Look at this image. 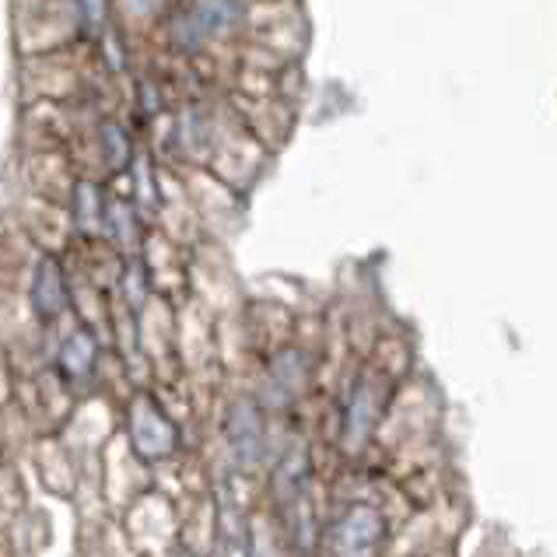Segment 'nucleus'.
Wrapping results in <instances>:
<instances>
[{"label":"nucleus","instance_id":"nucleus-10","mask_svg":"<svg viewBox=\"0 0 557 557\" xmlns=\"http://www.w3.org/2000/svg\"><path fill=\"white\" fill-rule=\"evenodd\" d=\"M77 8H82L88 28H99L102 25V18H106V4H102V0H77Z\"/></svg>","mask_w":557,"mask_h":557},{"label":"nucleus","instance_id":"nucleus-5","mask_svg":"<svg viewBox=\"0 0 557 557\" xmlns=\"http://www.w3.org/2000/svg\"><path fill=\"white\" fill-rule=\"evenodd\" d=\"M32 309H36L42 320H53L63 309H67V284H63L60 263L53 257H42L36 274H32Z\"/></svg>","mask_w":557,"mask_h":557},{"label":"nucleus","instance_id":"nucleus-11","mask_svg":"<svg viewBox=\"0 0 557 557\" xmlns=\"http://www.w3.org/2000/svg\"><path fill=\"white\" fill-rule=\"evenodd\" d=\"M134 8H137V11H154V8H158V0H134Z\"/></svg>","mask_w":557,"mask_h":557},{"label":"nucleus","instance_id":"nucleus-2","mask_svg":"<svg viewBox=\"0 0 557 557\" xmlns=\"http://www.w3.org/2000/svg\"><path fill=\"white\" fill-rule=\"evenodd\" d=\"M131 442L145 459H165V456L176 453L180 432H176V424L158 410L154 400L140 396V400L134 404V413H131Z\"/></svg>","mask_w":557,"mask_h":557},{"label":"nucleus","instance_id":"nucleus-4","mask_svg":"<svg viewBox=\"0 0 557 557\" xmlns=\"http://www.w3.org/2000/svg\"><path fill=\"white\" fill-rule=\"evenodd\" d=\"M225 435H228V442H232V449H235L238 459H257L260 445H263V421H260L257 404H252V400H235L228 407Z\"/></svg>","mask_w":557,"mask_h":557},{"label":"nucleus","instance_id":"nucleus-9","mask_svg":"<svg viewBox=\"0 0 557 557\" xmlns=\"http://www.w3.org/2000/svg\"><path fill=\"white\" fill-rule=\"evenodd\" d=\"M102 137L113 140V154H109V165L120 169V165L126 162V158H131V148H126V134L120 131L116 123H106V126H102Z\"/></svg>","mask_w":557,"mask_h":557},{"label":"nucleus","instance_id":"nucleus-7","mask_svg":"<svg viewBox=\"0 0 557 557\" xmlns=\"http://www.w3.org/2000/svg\"><path fill=\"white\" fill-rule=\"evenodd\" d=\"M372 418H375V393L369 386H361L351 400V413H347V432H351L355 438L358 435L364 438V432L372 428Z\"/></svg>","mask_w":557,"mask_h":557},{"label":"nucleus","instance_id":"nucleus-6","mask_svg":"<svg viewBox=\"0 0 557 557\" xmlns=\"http://www.w3.org/2000/svg\"><path fill=\"white\" fill-rule=\"evenodd\" d=\"M95 355H99V347H95L91 333L77 330L71 333L67 341H63V351H60V372L67 375L71 382H85L95 369Z\"/></svg>","mask_w":557,"mask_h":557},{"label":"nucleus","instance_id":"nucleus-8","mask_svg":"<svg viewBox=\"0 0 557 557\" xmlns=\"http://www.w3.org/2000/svg\"><path fill=\"white\" fill-rule=\"evenodd\" d=\"M288 355H281L274 361V379L281 382V389H288V393H298L301 389V382H306V369H288Z\"/></svg>","mask_w":557,"mask_h":557},{"label":"nucleus","instance_id":"nucleus-1","mask_svg":"<svg viewBox=\"0 0 557 557\" xmlns=\"http://www.w3.org/2000/svg\"><path fill=\"white\" fill-rule=\"evenodd\" d=\"M238 14H243L238 0H194L189 8L172 14L169 39H172V46H180V50L194 53L207 39H214V36H221V32L235 28Z\"/></svg>","mask_w":557,"mask_h":557},{"label":"nucleus","instance_id":"nucleus-3","mask_svg":"<svg viewBox=\"0 0 557 557\" xmlns=\"http://www.w3.org/2000/svg\"><path fill=\"white\" fill-rule=\"evenodd\" d=\"M382 533H386V519L372 505H351L333 527V547L341 554H364L379 544Z\"/></svg>","mask_w":557,"mask_h":557}]
</instances>
